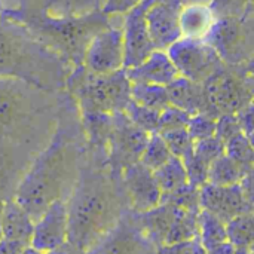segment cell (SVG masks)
<instances>
[{
    "label": "cell",
    "instance_id": "cell-1",
    "mask_svg": "<svg viewBox=\"0 0 254 254\" xmlns=\"http://www.w3.org/2000/svg\"><path fill=\"white\" fill-rule=\"evenodd\" d=\"M86 156L80 113L68 95L60 100L57 127L46 147L22 174L13 199L36 222L57 199L67 201Z\"/></svg>",
    "mask_w": 254,
    "mask_h": 254
},
{
    "label": "cell",
    "instance_id": "cell-2",
    "mask_svg": "<svg viewBox=\"0 0 254 254\" xmlns=\"http://www.w3.org/2000/svg\"><path fill=\"white\" fill-rule=\"evenodd\" d=\"M65 204L67 241L83 252L91 250L129 208L122 174L88 152Z\"/></svg>",
    "mask_w": 254,
    "mask_h": 254
},
{
    "label": "cell",
    "instance_id": "cell-3",
    "mask_svg": "<svg viewBox=\"0 0 254 254\" xmlns=\"http://www.w3.org/2000/svg\"><path fill=\"white\" fill-rule=\"evenodd\" d=\"M48 94L21 79L0 76V138L28 144L51 109Z\"/></svg>",
    "mask_w": 254,
    "mask_h": 254
},
{
    "label": "cell",
    "instance_id": "cell-4",
    "mask_svg": "<svg viewBox=\"0 0 254 254\" xmlns=\"http://www.w3.org/2000/svg\"><path fill=\"white\" fill-rule=\"evenodd\" d=\"M0 76L21 79L52 92L64 86L61 63L25 37L0 28Z\"/></svg>",
    "mask_w": 254,
    "mask_h": 254
},
{
    "label": "cell",
    "instance_id": "cell-5",
    "mask_svg": "<svg viewBox=\"0 0 254 254\" xmlns=\"http://www.w3.org/2000/svg\"><path fill=\"white\" fill-rule=\"evenodd\" d=\"M64 86L74 100L79 113H118L124 112L131 100V82L125 68L97 74L83 64L65 77Z\"/></svg>",
    "mask_w": 254,
    "mask_h": 254
},
{
    "label": "cell",
    "instance_id": "cell-6",
    "mask_svg": "<svg viewBox=\"0 0 254 254\" xmlns=\"http://www.w3.org/2000/svg\"><path fill=\"white\" fill-rule=\"evenodd\" d=\"M198 214L161 201L152 210L135 213V217L144 235L156 247H161L198 238Z\"/></svg>",
    "mask_w": 254,
    "mask_h": 254
},
{
    "label": "cell",
    "instance_id": "cell-7",
    "mask_svg": "<svg viewBox=\"0 0 254 254\" xmlns=\"http://www.w3.org/2000/svg\"><path fill=\"white\" fill-rule=\"evenodd\" d=\"M202 85L210 110L217 118L220 115H237L253 104L252 68L223 64Z\"/></svg>",
    "mask_w": 254,
    "mask_h": 254
},
{
    "label": "cell",
    "instance_id": "cell-8",
    "mask_svg": "<svg viewBox=\"0 0 254 254\" xmlns=\"http://www.w3.org/2000/svg\"><path fill=\"white\" fill-rule=\"evenodd\" d=\"M107 15L91 13L77 19L54 21L43 27V34L51 39V43L76 65L83 64L85 51L91 39L109 25Z\"/></svg>",
    "mask_w": 254,
    "mask_h": 254
},
{
    "label": "cell",
    "instance_id": "cell-9",
    "mask_svg": "<svg viewBox=\"0 0 254 254\" xmlns=\"http://www.w3.org/2000/svg\"><path fill=\"white\" fill-rule=\"evenodd\" d=\"M231 67L252 68V30L243 18H219L204 39Z\"/></svg>",
    "mask_w": 254,
    "mask_h": 254
},
{
    "label": "cell",
    "instance_id": "cell-10",
    "mask_svg": "<svg viewBox=\"0 0 254 254\" xmlns=\"http://www.w3.org/2000/svg\"><path fill=\"white\" fill-rule=\"evenodd\" d=\"M149 135L135 127L124 112L112 113V129L106 153L109 168L116 174H122L125 168L138 162Z\"/></svg>",
    "mask_w": 254,
    "mask_h": 254
},
{
    "label": "cell",
    "instance_id": "cell-11",
    "mask_svg": "<svg viewBox=\"0 0 254 254\" xmlns=\"http://www.w3.org/2000/svg\"><path fill=\"white\" fill-rule=\"evenodd\" d=\"M182 77L204 83L225 63L205 40L179 39L165 51Z\"/></svg>",
    "mask_w": 254,
    "mask_h": 254
},
{
    "label": "cell",
    "instance_id": "cell-12",
    "mask_svg": "<svg viewBox=\"0 0 254 254\" xmlns=\"http://www.w3.org/2000/svg\"><path fill=\"white\" fill-rule=\"evenodd\" d=\"M156 249L141 231L135 211L128 208L118 223L86 254H156Z\"/></svg>",
    "mask_w": 254,
    "mask_h": 254
},
{
    "label": "cell",
    "instance_id": "cell-13",
    "mask_svg": "<svg viewBox=\"0 0 254 254\" xmlns=\"http://www.w3.org/2000/svg\"><path fill=\"white\" fill-rule=\"evenodd\" d=\"M152 3H155V0H141L137 6L124 13V68L141 64L155 51L146 22V12Z\"/></svg>",
    "mask_w": 254,
    "mask_h": 254
},
{
    "label": "cell",
    "instance_id": "cell-14",
    "mask_svg": "<svg viewBox=\"0 0 254 254\" xmlns=\"http://www.w3.org/2000/svg\"><path fill=\"white\" fill-rule=\"evenodd\" d=\"M83 65L97 74L113 73L124 68V36L122 28L107 25L88 43Z\"/></svg>",
    "mask_w": 254,
    "mask_h": 254
},
{
    "label": "cell",
    "instance_id": "cell-15",
    "mask_svg": "<svg viewBox=\"0 0 254 254\" xmlns=\"http://www.w3.org/2000/svg\"><path fill=\"white\" fill-rule=\"evenodd\" d=\"M199 207L228 223L237 216L253 213V202L243 192L241 185L217 186L205 183L199 188Z\"/></svg>",
    "mask_w": 254,
    "mask_h": 254
},
{
    "label": "cell",
    "instance_id": "cell-16",
    "mask_svg": "<svg viewBox=\"0 0 254 254\" xmlns=\"http://www.w3.org/2000/svg\"><path fill=\"white\" fill-rule=\"evenodd\" d=\"M67 241V204L52 202L34 222L30 247L42 254L51 253Z\"/></svg>",
    "mask_w": 254,
    "mask_h": 254
},
{
    "label": "cell",
    "instance_id": "cell-17",
    "mask_svg": "<svg viewBox=\"0 0 254 254\" xmlns=\"http://www.w3.org/2000/svg\"><path fill=\"white\" fill-rule=\"evenodd\" d=\"M122 185L128 205L135 213L152 210L161 202V189L153 177V171L141 162H135L122 171Z\"/></svg>",
    "mask_w": 254,
    "mask_h": 254
},
{
    "label": "cell",
    "instance_id": "cell-18",
    "mask_svg": "<svg viewBox=\"0 0 254 254\" xmlns=\"http://www.w3.org/2000/svg\"><path fill=\"white\" fill-rule=\"evenodd\" d=\"M182 6L170 3H152L146 12V22L155 51H167L182 39L179 27V10Z\"/></svg>",
    "mask_w": 254,
    "mask_h": 254
},
{
    "label": "cell",
    "instance_id": "cell-19",
    "mask_svg": "<svg viewBox=\"0 0 254 254\" xmlns=\"http://www.w3.org/2000/svg\"><path fill=\"white\" fill-rule=\"evenodd\" d=\"M131 83H150L167 86L180 74L165 51H153L141 64L125 68Z\"/></svg>",
    "mask_w": 254,
    "mask_h": 254
},
{
    "label": "cell",
    "instance_id": "cell-20",
    "mask_svg": "<svg viewBox=\"0 0 254 254\" xmlns=\"http://www.w3.org/2000/svg\"><path fill=\"white\" fill-rule=\"evenodd\" d=\"M165 88H167L168 101L171 106L182 109L183 112H186L190 116L196 115V113L213 115L210 110L202 83H196L186 77L179 76L171 83H168Z\"/></svg>",
    "mask_w": 254,
    "mask_h": 254
},
{
    "label": "cell",
    "instance_id": "cell-21",
    "mask_svg": "<svg viewBox=\"0 0 254 254\" xmlns=\"http://www.w3.org/2000/svg\"><path fill=\"white\" fill-rule=\"evenodd\" d=\"M214 22L216 16L208 3H185L179 10V27L185 39L204 40Z\"/></svg>",
    "mask_w": 254,
    "mask_h": 254
},
{
    "label": "cell",
    "instance_id": "cell-22",
    "mask_svg": "<svg viewBox=\"0 0 254 254\" xmlns=\"http://www.w3.org/2000/svg\"><path fill=\"white\" fill-rule=\"evenodd\" d=\"M33 226H34L33 219L13 198L3 202L1 240L19 243L25 247H30Z\"/></svg>",
    "mask_w": 254,
    "mask_h": 254
},
{
    "label": "cell",
    "instance_id": "cell-23",
    "mask_svg": "<svg viewBox=\"0 0 254 254\" xmlns=\"http://www.w3.org/2000/svg\"><path fill=\"white\" fill-rule=\"evenodd\" d=\"M19 144L6 141L0 138V201L4 202L13 198V192L21 180L18 149Z\"/></svg>",
    "mask_w": 254,
    "mask_h": 254
},
{
    "label": "cell",
    "instance_id": "cell-24",
    "mask_svg": "<svg viewBox=\"0 0 254 254\" xmlns=\"http://www.w3.org/2000/svg\"><path fill=\"white\" fill-rule=\"evenodd\" d=\"M250 173H253V168H247L223 153L210 164L207 183L217 186L240 185L243 179Z\"/></svg>",
    "mask_w": 254,
    "mask_h": 254
},
{
    "label": "cell",
    "instance_id": "cell-25",
    "mask_svg": "<svg viewBox=\"0 0 254 254\" xmlns=\"http://www.w3.org/2000/svg\"><path fill=\"white\" fill-rule=\"evenodd\" d=\"M153 177L162 195H168L189 183L185 164L180 158L176 156H171L165 164L153 170Z\"/></svg>",
    "mask_w": 254,
    "mask_h": 254
},
{
    "label": "cell",
    "instance_id": "cell-26",
    "mask_svg": "<svg viewBox=\"0 0 254 254\" xmlns=\"http://www.w3.org/2000/svg\"><path fill=\"white\" fill-rule=\"evenodd\" d=\"M198 225H199V241L205 250H210L225 241H228L226 235V225L213 216L211 213L201 210L198 214Z\"/></svg>",
    "mask_w": 254,
    "mask_h": 254
},
{
    "label": "cell",
    "instance_id": "cell-27",
    "mask_svg": "<svg viewBox=\"0 0 254 254\" xmlns=\"http://www.w3.org/2000/svg\"><path fill=\"white\" fill-rule=\"evenodd\" d=\"M131 100L140 106L153 109V110H164L170 106L167 88L161 85H150V83H131Z\"/></svg>",
    "mask_w": 254,
    "mask_h": 254
},
{
    "label": "cell",
    "instance_id": "cell-28",
    "mask_svg": "<svg viewBox=\"0 0 254 254\" xmlns=\"http://www.w3.org/2000/svg\"><path fill=\"white\" fill-rule=\"evenodd\" d=\"M226 225L228 241L235 249H252L254 241L253 213H246L234 217Z\"/></svg>",
    "mask_w": 254,
    "mask_h": 254
},
{
    "label": "cell",
    "instance_id": "cell-29",
    "mask_svg": "<svg viewBox=\"0 0 254 254\" xmlns=\"http://www.w3.org/2000/svg\"><path fill=\"white\" fill-rule=\"evenodd\" d=\"M171 156L173 155H171L167 143L161 137V134L153 132V134L149 135L147 144H146L138 162H141L144 167H147L149 170L153 171V170L159 168L162 164H165Z\"/></svg>",
    "mask_w": 254,
    "mask_h": 254
},
{
    "label": "cell",
    "instance_id": "cell-30",
    "mask_svg": "<svg viewBox=\"0 0 254 254\" xmlns=\"http://www.w3.org/2000/svg\"><path fill=\"white\" fill-rule=\"evenodd\" d=\"M124 113L135 127L146 131L147 134L158 132V127H159V112L158 110L140 106V104L134 103L132 100H129L124 109Z\"/></svg>",
    "mask_w": 254,
    "mask_h": 254
},
{
    "label": "cell",
    "instance_id": "cell-31",
    "mask_svg": "<svg viewBox=\"0 0 254 254\" xmlns=\"http://www.w3.org/2000/svg\"><path fill=\"white\" fill-rule=\"evenodd\" d=\"M164 141L167 143L170 152L173 156L180 158L182 161L188 159L193 153L195 141L189 135L186 128H177V129H168L159 132Z\"/></svg>",
    "mask_w": 254,
    "mask_h": 254
},
{
    "label": "cell",
    "instance_id": "cell-32",
    "mask_svg": "<svg viewBox=\"0 0 254 254\" xmlns=\"http://www.w3.org/2000/svg\"><path fill=\"white\" fill-rule=\"evenodd\" d=\"M225 155L247 168H253V140L249 138L243 132L235 135L234 138H231L225 143Z\"/></svg>",
    "mask_w": 254,
    "mask_h": 254
},
{
    "label": "cell",
    "instance_id": "cell-33",
    "mask_svg": "<svg viewBox=\"0 0 254 254\" xmlns=\"http://www.w3.org/2000/svg\"><path fill=\"white\" fill-rule=\"evenodd\" d=\"M161 201L170 202L179 208L188 210V211H195L199 213L201 207H199V189L192 186V185H186L168 195H162Z\"/></svg>",
    "mask_w": 254,
    "mask_h": 254
},
{
    "label": "cell",
    "instance_id": "cell-34",
    "mask_svg": "<svg viewBox=\"0 0 254 254\" xmlns=\"http://www.w3.org/2000/svg\"><path fill=\"white\" fill-rule=\"evenodd\" d=\"M216 122H217V118L213 115L196 113L190 116L186 129L193 141H199V140H205V138L216 135Z\"/></svg>",
    "mask_w": 254,
    "mask_h": 254
},
{
    "label": "cell",
    "instance_id": "cell-35",
    "mask_svg": "<svg viewBox=\"0 0 254 254\" xmlns=\"http://www.w3.org/2000/svg\"><path fill=\"white\" fill-rule=\"evenodd\" d=\"M210 7L219 18H243L246 16L250 0H210Z\"/></svg>",
    "mask_w": 254,
    "mask_h": 254
},
{
    "label": "cell",
    "instance_id": "cell-36",
    "mask_svg": "<svg viewBox=\"0 0 254 254\" xmlns=\"http://www.w3.org/2000/svg\"><path fill=\"white\" fill-rule=\"evenodd\" d=\"M223 153H225V144L216 135H213L210 138H205V140L195 141L193 156L198 158L199 161H202L207 165H210L216 158H219Z\"/></svg>",
    "mask_w": 254,
    "mask_h": 254
},
{
    "label": "cell",
    "instance_id": "cell-37",
    "mask_svg": "<svg viewBox=\"0 0 254 254\" xmlns=\"http://www.w3.org/2000/svg\"><path fill=\"white\" fill-rule=\"evenodd\" d=\"M189 119H190V115H188L182 109L170 104L168 107H165L164 110L159 112L158 132L168 131V129H177V128H186Z\"/></svg>",
    "mask_w": 254,
    "mask_h": 254
},
{
    "label": "cell",
    "instance_id": "cell-38",
    "mask_svg": "<svg viewBox=\"0 0 254 254\" xmlns=\"http://www.w3.org/2000/svg\"><path fill=\"white\" fill-rule=\"evenodd\" d=\"M243 128L237 115H220L216 122V137L223 141V144L234 138L235 135L241 134ZM244 134V132H243Z\"/></svg>",
    "mask_w": 254,
    "mask_h": 254
},
{
    "label": "cell",
    "instance_id": "cell-39",
    "mask_svg": "<svg viewBox=\"0 0 254 254\" xmlns=\"http://www.w3.org/2000/svg\"><path fill=\"white\" fill-rule=\"evenodd\" d=\"M156 254H207V252L202 247L199 238H193L176 244L161 246L156 249Z\"/></svg>",
    "mask_w": 254,
    "mask_h": 254
},
{
    "label": "cell",
    "instance_id": "cell-40",
    "mask_svg": "<svg viewBox=\"0 0 254 254\" xmlns=\"http://www.w3.org/2000/svg\"><path fill=\"white\" fill-rule=\"evenodd\" d=\"M141 0H106L103 6L104 15H116V13H127L134 6H137Z\"/></svg>",
    "mask_w": 254,
    "mask_h": 254
},
{
    "label": "cell",
    "instance_id": "cell-41",
    "mask_svg": "<svg viewBox=\"0 0 254 254\" xmlns=\"http://www.w3.org/2000/svg\"><path fill=\"white\" fill-rule=\"evenodd\" d=\"M238 119H240V124H241V128H243V132L253 140V104L247 106L246 109H243L241 112L237 113Z\"/></svg>",
    "mask_w": 254,
    "mask_h": 254
},
{
    "label": "cell",
    "instance_id": "cell-42",
    "mask_svg": "<svg viewBox=\"0 0 254 254\" xmlns=\"http://www.w3.org/2000/svg\"><path fill=\"white\" fill-rule=\"evenodd\" d=\"M24 249H27V247L19 243L0 240V254H19Z\"/></svg>",
    "mask_w": 254,
    "mask_h": 254
},
{
    "label": "cell",
    "instance_id": "cell-43",
    "mask_svg": "<svg viewBox=\"0 0 254 254\" xmlns=\"http://www.w3.org/2000/svg\"><path fill=\"white\" fill-rule=\"evenodd\" d=\"M48 254H86V252H83L82 249H79V247H76V246L70 244L68 241H65V243H64V244H61L58 249L52 250L51 253H48Z\"/></svg>",
    "mask_w": 254,
    "mask_h": 254
},
{
    "label": "cell",
    "instance_id": "cell-44",
    "mask_svg": "<svg viewBox=\"0 0 254 254\" xmlns=\"http://www.w3.org/2000/svg\"><path fill=\"white\" fill-rule=\"evenodd\" d=\"M207 254H234L235 253V247L229 243V241H225L210 250H205Z\"/></svg>",
    "mask_w": 254,
    "mask_h": 254
},
{
    "label": "cell",
    "instance_id": "cell-45",
    "mask_svg": "<svg viewBox=\"0 0 254 254\" xmlns=\"http://www.w3.org/2000/svg\"><path fill=\"white\" fill-rule=\"evenodd\" d=\"M158 3H170V4H177V6H182V0H155Z\"/></svg>",
    "mask_w": 254,
    "mask_h": 254
},
{
    "label": "cell",
    "instance_id": "cell-46",
    "mask_svg": "<svg viewBox=\"0 0 254 254\" xmlns=\"http://www.w3.org/2000/svg\"><path fill=\"white\" fill-rule=\"evenodd\" d=\"M182 3H210V0H182Z\"/></svg>",
    "mask_w": 254,
    "mask_h": 254
},
{
    "label": "cell",
    "instance_id": "cell-47",
    "mask_svg": "<svg viewBox=\"0 0 254 254\" xmlns=\"http://www.w3.org/2000/svg\"><path fill=\"white\" fill-rule=\"evenodd\" d=\"M1 211H3V202L0 201V240H1Z\"/></svg>",
    "mask_w": 254,
    "mask_h": 254
}]
</instances>
